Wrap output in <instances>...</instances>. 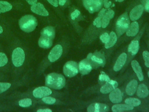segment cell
<instances>
[{
    "mask_svg": "<svg viewBox=\"0 0 149 112\" xmlns=\"http://www.w3.org/2000/svg\"><path fill=\"white\" fill-rule=\"evenodd\" d=\"M66 80L65 77L59 74L52 72L49 74L45 77V85L50 88L59 90L65 85Z\"/></svg>",
    "mask_w": 149,
    "mask_h": 112,
    "instance_id": "6da1fadb",
    "label": "cell"
},
{
    "mask_svg": "<svg viewBox=\"0 0 149 112\" xmlns=\"http://www.w3.org/2000/svg\"><path fill=\"white\" fill-rule=\"evenodd\" d=\"M37 24V19L31 15H24L19 20V26L20 29L26 33H30L34 30Z\"/></svg>",
    "mask_w": 149,
    "mask_h": 112,
    "instance_id": "7a4b0ae2",
    "label": "cell"
},
{
    "mask_svg": "<svg viewBox=\"0 0 149 112\" xmlns=\"http://www.w3.org/2000/svg\"><path fill=\"white\" fill-rule=\"evenodd\" d=\"M130 25V20L126 13L122 14L116 23V32L119 37L126 32Z\"/></svg>",
    "mask_w": 149,
    "mask_h": 112,
    "instance_id": "3957f363",
    "label": "cell"
},
{
    "mask_svg": "<svg viewBox=\"0 0 149 112\" xmlns=\"http://www.w3.org/2000/svg\"><path fill=\"white\" fill-rule=\"evenodd\" d=\"M63 71L67 77H73L79 72V65L76 62L73 61H68L63 66Z\"/></svg>",
    "mask_w": 149,
    "mask_h": 112,
    "instance_id": "277c9868",
    "label": "cell"
},
{
    "mask_svg": "<svg viewBox=\"0 0 149 112\" xmlns=\"http://www.w3.org/2000/svg\"><path fill=\"white\" fill-rule=\"evenodd\" d=\"M25 55L23 50L20 47H17L12 52V63L16 67L22 66L24 61Z\"/></svg>",
    "mask_w": 149,
    "mask_h": 112,
    "instance_id": "5b68a950",
    "label": "cell"
},
{
    "mask_svg": "<svg viewBox=\"0 0 149 112\" xmlns=\"http://www.w3.org/2000/svg\"><path fill=\"white\" fill-rule=\"evenodd\" d=\"M83 3L89 13H93L102 8L103 0H83Z\"/></svg>",
    "mask_w": 149,
    "mask_h": 112,
    "instance_id": "8992f818",
    "label": "cell"
},
{
    "mask_svg": "<svg viewBox=\"0 0 149 112\" xmlns=\"http://www.w3.org/2000/svg\"><path fill=\"white\" fill-rule=\"evenodd\" d=\"M52 94V90L48 86H40L34 89L33 95L34 97L41 99Z\"/></svg>",
    "mask_w": 149,
    "mask_h": 112,
    "instance_id": "52a82bcc",
    "label": "cell"
},
{
    "mask_svg": "<svg viewBox=\"0 0 149 112\" xmlns=\"http://www.w3.org/2000/svg\"><path fill=\"white\" fill-rule=\"evenodd\" d=\"M63 48L62 47L59 45L57 44L55 47H54L52 50L50 51L48 58L50 62H55L57 60H58L62 54Z\"/></svg>",
    "mask_w": 149,
    "mask_h": 112,
    "instance_id": "ba28073f",
    "label": "cell"
},
{
    "mask_svg": "<svg viewBox=\"0 0 149 112\" xmlns=\"http://www.w3.org/2000/svg\"><path fill=\"white\" fill-rule=\"evenodd\" d=\"M78 65H79V71L83 75L89 74L92 69V66H91V62L87 58L83 59V60L80 61Z\"/></svg>",
    "mask_w": 149,
    "mask_h": 112,
    "instance_id": "9c48e42d",
    "label": "cell"
},
{
    "mask_svg": "<svg viewBox=\"0 0 149 112\" xmlns=\"http://www.w3.org/2000/svg\"><path fill=\"white\" fill-rule=\"evenodd\" d=\"M144 10V8L142 5L135 6L130 12L129 18L132 21L138 20L141 16Z\"/></svg>",
    "mask_w": 149,
    "mask_h": 112,
    "instance_id": "30bf717a",
    "label": "cell"
},
{
    "mask_svg": "<svg viewBox=\"0 0 149 112\" xmlns=\"http://www.w3.org/2000/svg\"><path fill=\"white\" fill-rule=\"evenodd\" d=\"M87 110L88 112H105L108 110V106L104 103H94L88 106Z\"/></svg>",
    "mask_w": 149,
    "mask_h": 112,
    "instance_id": "8fae6325",
    "label": "cell"
},
{
    "mask_svg": "<svg viewBox=\"0 0 149 112\" xmlns=\"http://www.w3.org/2000/svg\"><path fill=\"white\" fill-rule=\"evenodd\" d=\"M31 10L33 13L42 16H47L49 15L48 10L45 8L44 6L40 2H37L36 4L31 5Z\"/></svg>",
    "mask_w": 149,
    "mask_h": 112,
    "instance_id": "7c38bea8",
    "label": "cell"
},
{
    "mask_svg": "<svg viewBox=\"0 0 149 112\" xmlns=\"http://www.w3.org/2000/svg\"><path fill=\"white\" fill-rule=\"evenodd\" d=\"M87 58L90 61H92L94 63H95L97 65L104 66L105 64V58L100 53L96 52L94 54L90 53L88 55Z\"/></svg>",
    "mask_w": 149,
    "mask_h": 112,
    "instance_id": "4fadbf2b",
    "label": "cell"
},
{
    "mask_svg": "<svg viewBox=\"0 0 149 112\" xmlns=\"http://www.w3.org/2000/svg\"><path fill=\"white\" fill-rule=\"evenodd\" d=\"M118 83L116 81L110 79L109 81L106 82V83L102 86L100 88V92L103 94L110 93L112 90L117 88Z\"/></svg>",
    "mask_w": 149,
    "mask_h": 112,
    "instance_id": "5bb4252c",
    "label": "cell"
},
{
    "mask_svg": "<svg viewBox=\"0 0 149 112\" xmlns=\"http://www.w3.org/2000/svg\"><path fill=\"white\" fill-rule=\"evenodd\" d=\"M110 101L113 103H119L122 100V93L118 88L112 90L109 95Z\"/></svg>",
    "mask_w": 149,
    "mask_h": 112,
    "instance_id": "9a60e30c",
    "label": "cell"
},
{
    "mask_svg": "<svg viewBox=\"0 0 149 112\" xmlns=\"http://www.w3.org/2000/svg\"><path fill=\"white\" fill-rule=\"evenodd\" d=\"M127 58V55L125 52L122 53L119 57L118 58L114 66H113V70L115 71H119L122 69V68L125 65Z\"/></svg>",
    "mask_w": 149,
    "mask_h": 112,
    "instance_id": "2e32d148",
    "label": "cell"
},
{
    "mask_svg": "<svg viewBox=\"0 0 149 112\" xmlns=\"http://www.w3.org/2000/svg\"><path fill=\"white\" fill-rule=\"evenodd\" d=\"M114 15H115V12L113 10L111 9L106 10L105 14L103 15V16L101 18V22H102L101 27L102 28H105L108 25V24L109 23L110 20L113 18Z\"/></svg>",
    "mask_w": 149,
    "mask_h": 112,
    "instance_id": "e0dca14e",
    "label": "cell"
},
{
    "mask_svg": "<svg viewBox=\"0 0 149 112\" xmlns=\"http://www.w3.org/2000/svg\"><path fill=\"white\" fill-rule=\"evenodd\" d=\"M131 65L133 71L136 73L138 79H139V80L143 81L144 79V76H143L141 68L139 65V62L136 60H133L131 62Z\"/></svg>",
    "mask_w": 149,
    "mask_h": 112,
    "instance_id": "ac0fdd59",
    "label": "cell"
},
{
    "mask_svg": "<svg viewBox=\"0 0 149 112\" xmlns=\"http://www.w3.org/2000/svg\"><path fill=\"white\" fill-rule=\"evenodd\" d=\"M139 26L137 22L133 21L132 23L130 24L126 32V35L129 37L135 36L139 32Z\"/></svg>",
    "mask_w": 149,
    "mask_h": 112,
    "instance_id": "d6986e66",
    "label": "cell"
},
{
    "mask_svg": "<svg viewBox=\"0 0 149 112\" xmlns=\"http://www.w3.org/2000/svg\"><path fill=\"white\" fill-rule=\"evenodd\" d=\"M55 35V29L52 26H47L41 30V36L54 40Z\"/></svg>",
    "mask_w": 149,
    "mask_h": 112,
    "instance_id": "ffe728a7",
    "label": "cell"
},
{
    "mask_svg": "<svg viewBox=\"0 0 149 112\" xmlns=\"http://www.w3.org/2000/svg\"><path fill=\"white\" fill-rule=\"evenodd\" d=\"M137 85L138 83L136 80L133 79L130 80L128 83L126 88V93H127V94L129 96H133L137 90Z\"/></svg>",
    "mask_w": 149,
    "mask_h": 112,
    "instance_id": "44dd1931",
    "label": "cell"
},
{
    "mask_svg": "<svg viewBox=\"0 0 149 112\" xmlns=\"http://www.w3.org/2000/svg\"><path fill=\"white\" fill-rule=\"evenodd\" d=\"M52 41H53V40H52L49 38L41 36L38 40V46L41 48L47 49V48H50L52 46Z\"/></svg>",
    "mask_w": 149,
    "mask_h": 112,
    "instance_id": "7402d4cb",
    "label": "cell"
},
{
    "mask_svg": "<svg viewBox=\"0 0 149 112\" xmlns=\"http://www.w3.org/2000/svg\"><path fill=\"white\" fill-rule=\"evenodd\" d=\"M149 90L144 84H140L137 88V96L140 98H145L148 96Z\"/></svg>",
    "mask_w": 149,
    "mask_h": 112,
    "instance_id": "603a6c76",
    "label": "cell"
},
{
    "mask_svg": "<svg viewBox=\"0 0 149 112\" xmlns=\"http://www.w3.org/2000/svg\"><path fill=\"white\" fill-rule=\"evenodd\" d=\"M133 107L127 104H116L112 107V111L113 112H120L127 110H132Z\"/></svg>",
    "mask_w": 149,
    "mask_h": 112,
    "instance_id": "cb8c5ba5",
    "label": "cell"
},
{
    "mask_svg": "<svg viewBox=\"0 0 149 112\" xmlns=\"http://www.w3.org/2000/svg\"><path fill=\"white\" fill-rule=\"evenodd\" d=\"M139 49V43L137 40H134L131 41L128 47V51L132 55H136Z\"/></svg>",
    "mask_w": 149,
    "mask_h": 112,
    "instance_id": "d4e9b609",
    "label": "cell"
},
{
    "mask_svg": "<svg viewBox=\"0 0 149 112\" xmlns=\"http://www.w3.org/2000/svg\"><path fill=\"white\" fill-rule=\"evenodd\" d=\"M117 41V36L114 32H111L109 34V38L108 41L105 44L106 48H109L113 47Z\"/></svg>",
    "mask_w": 149,
    "mask_h": 112,
    "instance_id": "484cf974",
    "label": "cell"
},
{
    "mask_svg": "<svg viewBox=\"0 0 149 112\" xmlns=\"http://www.w3.org/2000/svg\"><path fill=\"white\" fill-rule=\"evenodd\" d=\"M12 8V6L9 2L5 1H0V13L9 11Z\"/></svg>",
    "mask_w": 149,
    "mask_h": 112,
    "instance_id": "4316f807",
    "label": "cell"
},
{
    "mask_svg": "<svg viewBox=\"0 0 149 112\" xmlns=\"http://www.w3.org/2000/svg\"><path fill=\"white\" fill-rule=\"evenodd\" d=\"M125 102L126 104L132 106L133 107H136L138 106L141 104V101L137 99V98H133V97H129L125 99Z\"/></svg>",
    "mask_w": 149,
    "mask_h": 112,
    "instance_id": "83f0119b",
    "label": "cell"
},
{
    "mask_svg": "<svg viewBox=\"0 0 149 112\" xmlns=\"http://www.w3.org/2000/svg\"><path fill=\"white\" fill-rule=\"evenodd\" d=\"M32 104V101L29 98H24L19 101V105L22 107H30Z\"/></svg>",
    "mask_w": 149,
    "mask_h": 112,
    "instance_id": "f1b7e54d",
    "label": "cell"
},
{
    "mask_svg": "<svg viewBox=\"0 0 149 112\" xmlns=\"http://www.w3.org/2000/svg\"><path fill=\"white\" fill-rule=\"evenodd\" d=\"M8 57L3 52H0V67L5 66L8 62Z\"/></svg>",
    "mask_w": 149,
    "mask_h": 112,
    "instance_id": "f546056e",
    "label": "cell"
},
{
    "mask_svg": "<svg viewBox=\"0 0 149 112\" xmlns=\"http://www.w3.org/2000/svg\"><path fill=\"white\" fill-rule=\"evenodd\" d=\"M42 101L48 104H53L56 102V99L52 97L46 96L41 98Z\"/></svg>",
    "mask_w": 149,
    "mask_h": 112,
    "instance_id": "4dcf8cb0",
    "label": "cell"
},
{
    "mask_svg": "<svg viewBox=\"0 0 149 112\" xmlns=\"http://www.w3.org/2000/svg\"><path fill=\"white\" fill-rule=\"evenodd\" d=\"M11 84L6 82H0V93H2L7 90L10 87Z\"/></svg>",
    "mask_w": 149,
    "mask_h": 112,
    "instance_id": "1f68e13d",
    "label": "cell"
},
{
    "mask_svg": "<svg viewBox=\"0 0 149 112\" xmlns=\"http://www.w3.org/2000/svg\"><path fill=\"white\" fill-rule=\"evenodd\" d=\"M99 81L100 82H108L110 80L109 77L105 72L101 71V74L99 75Z\"/></svg>",
    "mask_w": 149,
    "mask_h": 112,
    "instance_id": "d6a6232c",
    "label": "cell"
},
{
    "mask_svg": "<svg viewBox=\"0 0 149 112\" xmlns=\"http://www.w3.org/2000/svg\"><path fill=\"white\" fill-rule=\"evenodd\" d=\"M143 57L144 60L145 65L149 68V52L147 51H144L143 52Z\"/></svg>",
    "mask_w": 149,
    "mask_h": 112,
    "instance_id": "836d02e7",
    "label": "cell"
},
{
    "mask_svg": "<svg viewBox=\"0 0 149 112\" xmlns=\"http://www.w3.org/2000/svg\"><path fill=\"white\" fill-rule=\"evenodd\" d=\"M100 40H101V41L103 43H107L109 38V35L108 34V33H104L103 34H102L100 37Z\"/></svg>",
    "mask_w": 149,
    "mask_h": 112,
    "instance_id": "e575fe53",
    "label": "cell"
},
{
    "mask_svg": "<svg viewBox=\"0 0 149 112\" xmlns=\"http://www.w3.org/2000/svg\"><path fill=\"white\" fill-rule=\"evenodd\" d=\"M93 25L97 27L100 28L102 26V22H101V18L99 16H97L94 20L93 21Z\"/></svg>",
    "mask_w": 149,
    "mask_h": 112,
    "instance_id": "d590c367",
    "label": "cell"
},
{
    "mask_svg": "<svg viewBox=\"0 0 149 112\" xmlns=\"http://www.w3.org/2000/svg\"><path fill=\"white\" fill-rule=\"evenodd\" d=\"M142 5L144 9L148 13H149V0H142Z\"/></svg>",
    "mask_w": 149,
    "mask_h": 112,
    "instance_id": "8d00e7d4",
    "label": "cell"
},
{
    "mask_svg": "<svg viewBox=\"0 0 149 112\" xmlns=\"http://www.w3.org/2000/svg\"><path fill=\"white\" fill-rule=\"evenodd\" d=\"M80 14V12L77 10V9H75L70 15V18L72 20H74L76 18H77Z\"/></svg>",
    "mask_w": 149,
    "mask_h": 112,
    "instance_id": "74e56055",
    "label": "cell"
},
{
    "mask_svg": "<svg viewBox=\"0 0 149 112\" xmlns=\"http://www.w3.org/2000/svg\"><path fill=\"white\" fill-rule=\"evenodd\" d=\"M51 5L55 7H57L58 6V0H47Z\"/></svg>",
    "mask_w": 149,
    "mask_h": 112,
    "instance_id": "f35d334b",
    "label": "cell"
},
{
    "mask_svg": "<svg viewBox=\"0 0 149 112\" xmlns=\"http://www.w3.org/2000/svg\"><path fill=\"white\" fill-rule=\"evenodd\" d=\"M103 4L105 8H108L111 5V2L109 1V0H103Z\"/></svg>",
    "mask_w": 149,
    "mask_h": 112,
    "instance_id": "ab89813d",
    "label": "cell"
},
{
    "mask_svg": "<svg viewBox=\"0 0 149 112\" xmlns=\"http://www.w3.org/2000/svg\"><path fill=\"white\" fill-rule=\"evenodd\" d=\"M106 10H107L105 9H102L100 10V12H99V13H98V16H99V17H100L101 18H102V17L103 16V15L105 14Z\"/></svg>",
    "mask_w": 149,
    "mask_h": 112,
    "instance_id": "60d3db41",
    "label": "cell"
},
{
    "mask_svg": "<svg viewBox=\"0 0 149 112\" xmlns=\"http://www.w3.org/2000/svg\"><path fill=\"white\" fill-rule=\"evenodd\" d=\"M37 112H52V110L49 108H44V109H38L37 110Z\"/></svg>",
    "mask_w": 149,
    "mask_h": 112,
    "instance_id": "b9f144b4",
    "label": "cell"
},
{
    "mask_svg": "<svg viewBox=\"0 0 149 112\" xmlns=\"http://www.w3.org/2000/svg\"><path fill=\"white\" fill-rule=\"evenodd\" d=\"M26 1L30 5H33L37 2V0H26Z\"/></svg>",
    "mask_w": 149,
    "mask_h": 112,
    "instance_id": "7bdbcfd3",
    "label": "cell"
},
{
    "mask_svg": "<svg viewBox=\"0 0 149 112\" xmlns=\"http://www.w3.org/2000/svg\"><path fill=\"white\" fill-rule=\"evenodd\" d=\"M66 0H58V4L61 6H63L66 3Z\"/></svg>",
    "mask_w": 149,
    "mask_h": 112,
    "instance_id": "ee69618b",
    "label": "cell"
},
{
    "mask_svg": "<svg viewBox=\"0 0 149 112\" xmlns=\"http://www.w3.org/2000/svg\"><path fill=\"white\" fill-rule=\"evenodd\" d=\"M3 32V29L1 26H0V34H1Z\"/></svg>",
    "mask_w": 149,
    "mask_h": 112,
    "instance_id": "f6af8a7d",
    "label": "cell"
},
{
    "mask_svg": "<svg viewBox=\"0 0 149 112\" xmlns=\"http://www.w3.org/2000/svg\"><path fill=\"white\" fill-rule=\"evenodd\" d=\"M124 0H117V1H118V2H122V1H123Z\"/></svg>",
    "mask_w": 149,
    "mask_h": 112,
    "instance_id": "bcb514c9",
    "label": "cell"
},
{
    "mask_svg": "<svg viewBox=\"0 0 149 112\" xmlns=\"http://www.w3.org/2000/svg\"><path fill=\"white\" fill-rule=\"evenodd\" d=\"M148 78H149V71L148 72Z\"/></svg>",
    "mask_w": 149,
    "mask_h": 112,
    "instance_id": "7dc6e473",
    "label": "cell"
}]
</instances>
